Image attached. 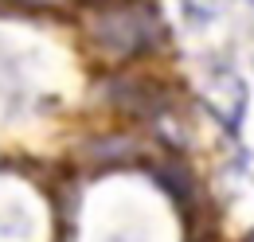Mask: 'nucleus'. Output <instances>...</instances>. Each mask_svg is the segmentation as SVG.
Returning <instances> with one entry per match:
<instances>
[{
    "label": "nucleus",
    "mask_w": 254,
    "mask_h": 242,
    "mask_svg": "<svg viewBox=\"0 0 254 242\" xmlns=\"http://www.w3.org/2000/svg\"><path fill=\"white\" fill-rule=\"evenodd\" d=\"M94 43L110 55H141L153 51L160 39V20L153 8L145 4H126V8H110L94 20Z\"/></svg>",
    "instance_id": "1"
},
{
    "label": "nucleus",
    "mask_w": 254,
    "mask_h": 242,
    "mask_svg": "<svg viewBox=\"0 0 254 242\" xmlns=\"http://www.w3.org/2000/svg\"><path fill=\"white\" fill-rule=\"evenodd\" d=\"M114 102L126 106L129 114H160V90L157 86H141V82H122L114 90Z\"/></svg>",
    "instance_id": "2"
},
{
    "label": "nucleus",
    "mask_w": 254,
    "mask_h": 242,
    "mask_svg": "<svg viewBox=\"0 0 254 242\" xmlns=\"http://www.w3.org/2000/svg\"><path fill=\"white\" fill-rule=\"evenodd\" d=\"M180 4H184V16H191L195 24H207V20L219 12L223 0H180Z\"/></svg>",
    "instance_id": "3"
}]
</instances>
